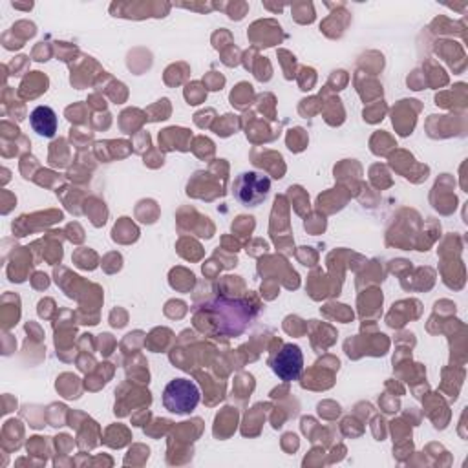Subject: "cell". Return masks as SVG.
Listing matches in <instances>:
<instances>
[{
    "instance_id": "cell-1",
    "label": "cell",
    "mask_w": 468,
    "mask_h": 468,
    "mask_svg": "<svg viewBox=\"0 0 468 468\" xmlns=\"http://www.w3.org/2000/svg\"><path fill=\"white\" fill-rule=\"evenodd\" d=\"M207 313L210 314L216 331L225 336L241 335L254 320V309L239 298L219 296L207 305Z\"/></svg>"
},
{
    "instance_id": "cell-2",
    "label": "cell",
    "mask_w": 468,
    "mask_h": 468,
    "mask_svg": "<svg viewBox=\"0 0 468 468\" xmlns=\"http://www.w3.org/2000/svg\"><path fill=\"white\" fill-rule=\"evenodd\" d=\"M199 400V388L188 378H174L163 389V406L176 415H186L194 411Z\"/></svg>"
},
{
    "instance_id": "cell-3",
    "label": "cell",
    "mask_w": 468,
    "mask_h": 468,
    "mask_svg": "<svg viewBox=\"0 0 468 468\" xmlns=\"http://www.w3.org/2000/svg\"><path fill=\"white\" fill-rule=\"evenodd\" d=\"M271 190V179L261 172H243L232 183V194L243 207L260 205Z\"/></svg>"
},
{
    "instance_id": "cell-4",
    "label": "cell",
    "mask_w": 468,
    "mask_h": 468,
    "mask_svg": "<svg viewBox=\"0 0 468 468\" xmlns=\"http://www.w3.org/2000/svg\"><path fill=\"white\" fill-rule=\"evenodd\" d=\"M271 367L274 375L285 382L298 380L303 371V355L296 344H285L271 358Z\"/></svg>"
},
{
    "instance_id": "cell-5",
    "label": "cell",
    "mask_w": 468,
    "mask_h": 468,
    "mask_svg": "<svg viewBox=\"0 0 468 468\" xmlns=\"http://www.w3.org/2000/svg\"><path fill=\"white\" fill-rule=\"evenodd\" d=\"M29 124L33 132H37L42 137H53L57 132V113L49 106H37L29 113Z\"/></svg>"
}]
</instances>
